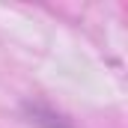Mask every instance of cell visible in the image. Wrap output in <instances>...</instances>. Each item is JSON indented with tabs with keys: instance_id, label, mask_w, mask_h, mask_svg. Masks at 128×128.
I'll return each instance as SVG.
<instances>
[]
</instances>
